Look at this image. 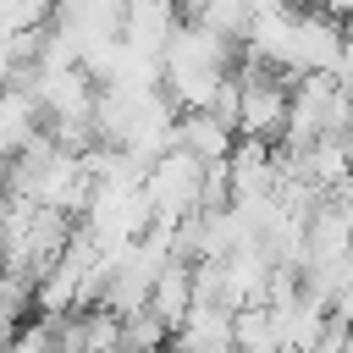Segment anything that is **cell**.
<instances>
[{"mask_svg": "<svg viewBox=\"0 0 353 353\" xmlns=\"http://www.w3.org/2000/svg\"><path fill=\"white\" fill-rule=\"evenodd\" d=\"M11 72H17V61H11V50L0 44V88H11Z\"/></svg>", "mask_w": 353, "mask_h": 353, "instance_id": "cell-6", "label": "cell"}, {"mask_svg": "<svg viewBox=\"0 0 353 353\" xmlns=\"http://www.w3.org/2000/svg\"><path fill=\"white\" fill-rule=\"evenodd\" d=\"M188 265H193V259H176V254H171V259L154 270V287H149V298H143V303H149V309H154L165 325H176V320L188 314V303H193V281H188Z\"/></svg>", "mask_w": 353, "mask_h": 353, "instance_id": "cell-4", "label": "cell"}, {"mask_svg": "<svg viewBox=\"0 0 353 353\" xmlns=\"http://www.w3.org/2000/svg\"><path fill=\"white\" fill-rule=\"evenodd\" d=\"M309 6L325 11V17H336V22H342V11H347V0H309Z\"/></svg>", "mask_w": 353, "mask_h": 353, "instance_id": "cell-5", "label": "cell"}, {"mask_svg": "<svg viewBox=\"0 0 353 353\" xmlns=\"http://www.w3.org/2000/svg\"><path fill=\"white\" fill-rule=\"evenodd\" d=\"M232 127L221 121V116H210V110H182L176 116V127H171V143H182L193 160H226V149H232Z\"/></svg>", "mask_w": 353, "mask_h": 353, "instance_id": "cell-3", "label": "cell"}, {"mask_svg": "<svg viewBox=\"0 0 353 353\" xmlns=\"http://www.w3.org/2000/svg\"><path fill=\"white\" fill-rule=\"evenodd\" d=\"M171 347H182V353H237V342H232V309H221V303H188V314L171 325Z\"/></svg>", "mask_w": 353, "mask_h": 353, "instance_id": "cell-2", "label": "cell"}, {"mask_svg": "<svg viewBox=\"0 0 353 353\" xmlns=\"http://www.w3.org/2000/svg\"><path fill=\"white\" fill-rule=\"evenodd\" d=\"M199 176H204V160H193L182 143H165L149 165H143V199H149V215L154 221H182L199 210Z\"/></svg>", "mask_w": 353, "mask_h": 353, "instance_id": "cell-1", "label": "cell"}]
</instances>
